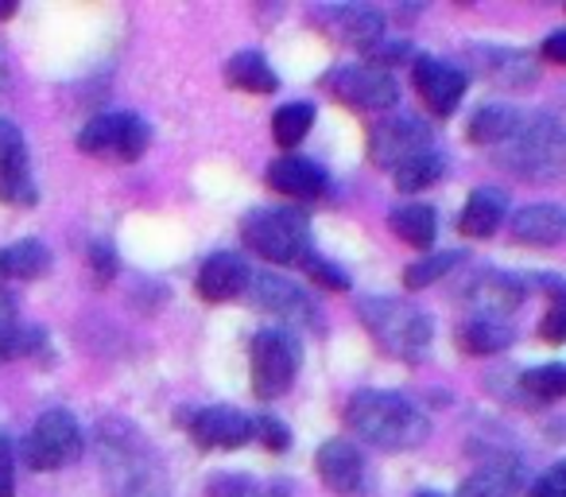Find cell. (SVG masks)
<instances>
[{
    "label": "cell",
    "instance_id": "cell-1",
    "mask_svg": "<svg viewBox=\"0 0 566 497\" xmlns=\"http://www.w3.org/2000/svg\"><path fill=\"white\" fill-rule=\"evenodd\" d=\"M97 455L117 497H171L164 463L133 424L109 420L97 427Z\"/></svg>",
    "mask_w": 566,
    "mask_h": 497
},
{
    "label": "cell",
    "instance_id": "cell-2",
    "mask_svg": "<svg viewBox=\"0 0 566 497\" xmlns=\"http://www.w3.org/2000/svg\"><path fill=\"white\" fill-rule=\"evenodd\" d=\"M346 424L354 435L380 451H408L431 435V420L419 404H411L400 393H380V389H365L349 401Z\"/></svg>",
    "mask_w": 566,
    "mask_h": 497
},
{
    "label": "cell",
    "instance_id": "cell-3",
    "mask_svg": "<svg viewBox=\"0 0 566 497\" xmlns=\"http://www.w3.org/2000/svg\"><path fill=\"white\" fill-rule=\"evenodd\" d=\"M361 323L369 327L377 346L385 354L400 358V362H423L427 350H431V319L411 303L392 300V296L361 300Z\"/></svg>",
    "mask_w": 566,
    "mask_h": 497
},
{
    "label": "cell",
    "instance_id": "cell-4",
    "mask_svg": "<svg viewBox=\"0 0 566 497\" xmlns=\"http://www.w3.org/2000/svg\"><path fill=\"white\" fill-rule=\"evenodd\" d=\"M241 237L249 249H256L272 265H300L307 269L315 261L311 226L300 210H256L244 218Z\"/></svg>",
    "mask_w": 566,
    "mask_h": 497
},
{
    "label": "cell",
    "instance_id": "cell-5",
    "mask_svg": "<svg viewBox=\"0 0 566 497\" xmlns=\"http://www.w3.org/2000/svg\"><path fill=\"white\" fill-rule=\"evenodd\" d=\"M501 164L524 179H551L566 167V133L555 117H535L504 144Z\"/></svg>",
    "mask_w": 566,
    "mask_h": 497
},
{
    "label": "cell",
    "instance_id": "cell-6",
    "mask_svg": "<svg viewBox=\"0 0 566 497\" xmlns=\"http://www.w3.org/2000/svg\"><path fill=\"white\" fill-rule=\"evenodd\" d=\"M303 350L295 334L287 331H260L252 339V393L260 401H275L292 389L295 373H300Z\"/></svg>",
    "mask_w": 566,
    "mask_h": 497
},
{
    "label": "cell",
    "instance_id": "cell-7",
    "mask_svg": "<svg viewBox=\"0 0 566 497\" xmlns=\"http://www.w3.org/2000/svg\"><path fill=\"white\" fill-rule=\"evenodd\" d=\"M82 455V427L66 408H51L35 420L24 439V458L32 470H63Z\"/></svg>",
    "mask_w": 566,
    "mask_h": 497
},
{
    "label": "cell",
    "instance_id": "cell-8",
    "mask_svg": "<svg viewBox=\"0 0 566 497\" xmlns=\"http://www.w3.org/2000/svg\"><path fill=\"white\" fill-rule=\"evenodd\" d=\"M151 133L136 113H105L94 117L78 133V148L90 156H113V159H140L148 148Z\"/></svg>",
    "mask_w": 566,
    "mask_h": 497
},
{
    "label": "cell",
    "instance_id": "cell-9",
    "mask_svg": "<svg viewBox=\"0 0 566 497\" xmlns=\"http://www.w3.org/2000/svg\"><path fill=\"white\" fill-rule=\"evenodd\" d=\"M249 296L268 315L283 319V323H292V327H311V331H318V308L311 303V296L303 292L295 280L275 277V272H260V277L249 280Z\"/></svg>",
    "mask_w": 566,
    "mask_h": 497
},
{
    "label": "cell",
    "instance_id": "cell-10",
    "mask_svg": "<svg viewBox=\"0 0 566 497\" xmlns=\"http://www.w3.org/2000/svg\"><path fill=\"white\" fill-rule=\"evenodd\" d=\"M331 90L338 102L354 105V110L365 113H380V110H392L396 97H400V86L388 71L380 66H342V71L331 74Z\"/></svg>",
    "mask_w": 566,
    "mask_h": 497
},
{
    "label": "cell",
    "instance_id": "cell-11",
    "mask_svg": "<svg viewBox=\"0 0 566 497\" xmlns=\"http://www.w3.org/2000/svg\"><path fill=\"white\" fill-rule=\"evenodd\" d=\"M0 203L9 206L35 203V179H32V164H28L24 133L9 117H0Z\"/></svg>",
    "mask_w": 566,
    "mask_h": 497
},
{
    "label": "cell",
    "instance_id": "cell-12",
    "mask_svg": "<svg viewBox=\"0 0 566 497\" xmlns=\"http://www.w3.org/2000/svg\"><path fill=\"white\" fill-rule=\"evenodd\" d=\"M431 148V128L419 125L411 117H396V121H380L369 133V156L377 167H400L403 159H411L416 152Z\"/></svg>",
    "mask_w": 566,
    "mask_h": 497
},
{
    "label": "cell",
    "instance_id": "cell-13",
    "mask_svg": "<svg viewBox=\"0 0 566 497\" xmlns=\"http://www.w3.org/2000/svg\"><path fill=\"white\" fill-rule=\"evenodd\" d=\"M315 470H318V478H323L326 486L342 497H357V494H365V486H369V466H365V455L346 439L323 443L318 455H315Z\"/></svg>",
    "mask_w": 566,
    "mask_h": 497
},
{
    "label": "cell",
    "instance_id": "cell-14",
    "mask_svg": "<svg viewBox=\"0 0 566 497\" xmlns=\"http://www.w3.org/2000/svg\"><path fill=\"white\" fill-rule=\"evenodd\" d=\"M411 74H416V90L423 97V105L434 113V117H450L458 110L465 94V74L458 66H447L431 55H416L411 63Z\"/></svg>",
    "mask_w": 566,
    "mask_h": 497
},
{
    "label": "cell",
    "instance_id": "cell-15",
    "mask_svg": "<svg viewBox=\"0 0 566 497\" xmlns=\"http://www.w3.org/2000/svg\"><path fill=\"white\" fill-rule=\"evenodd\" d=\"M190 439L206 451H237L252 439V420L237 408H226V404L202 408L190 420Z\"/></svg>",
    "mask_w": 566,
    "mask_h": 497
},
{
    "label": "cell",
    "instance_id": "cell-16",
    "mask_svg": "<svg viewBox=\"0 0 566 497\" xmlns=\"http://www.w3.org/2000/svg\"><path fill=\"white\" fill-rule=\"evenodd\" d=\"M318 20H323V24L331 28L342 43H349V48L373 51L377 43L388 40L385 17L373 12V9H354V4H346V9H323L318 12Z\"/></svg>",
    "mask_w": 566,
    "mask_h": 497
},
{
    "label": "cell",
    "instance_id": "cell-17",
    "mask_svg": "<svg viewBox=\"0 0 566 497\" xmlns=\"http://www.w3.org/2000/svg\"><path fill=\"white\" fill-rule=\"evenodd\" d=\"M249 280H252V272H249V265H244V257L213 253L210 261L202 265V272H198L195 288L202 300L226 303V300H233V296H241L244 288H249Z\"/></svg>",
    "mask_w": 566,
    "mask_h": 497
},
{
    "label": "cell",
    "instance_id": "cell-18",
    "mask_svg": "<svg viewBox=\"0 0 566 497\" xmlns=\"http://www.w3.org/2000/svg\"><path fill=\"white\" fill-rule=\"evenodd\" d=\"M268 187L287 198H318L326 190V172L307 156H280L268 167Z\"/></svg>",
    "mask_w": 566,
    "mask_h": 497
},
{
    "label": "cell",
    "instance_id": "cell-19",
    "mask_svg": "<svg viewBox=\"0 0 566 497\" xmlns=\"http://www.w3.org/2000/svg\"><path fill=\"white\" fill-rule=\"evenodd\" d=\"M509 229L524 245H555L566 237V210L555 203H532L524 210H516Z\"/></svg>",
    "mask_w": 566,
    "mask_h": 497
},
{
    "label": "cell",
    "instance_id": "cell-20",
    "mask_svg": "<svg viewBox=\"0 0 566 497\" xmlns=\"http://www.w3.org/2000/svg\"><path fill=\"white\" fill-rule=\"evenodd\" d=\"M520 486H524V466L516 458H493L458 486V497H516Z\"/></svg>",
    "mask_w": 566,
    "mask_h": 497
},
{
    "label": "cell",
    "instance_id": "cell-21",
    "mask_svg": "<svg viewBox=\"0 0 566 497\" xmlns=\"http://www.w3.org/2000/svg\"><path fill=\"white\" fill-rule=\"evenodd\" d=\"M504 214H509V195L496 187H478L470 195V203H465L458 229H462L465 237H489L501 229Z\"/></svg>",
    "mask_w": 566,
    "mask_h": 497
},
{
    "label": "cell",
    "instance_id": "cell-22",
    "mask_svg": "<svg viewBox=\"0 0 566 497\" xmlns=\"http://www.w3.org/2000/svg\"><path fill=\"white\" fill-rule=\"evenodd\" d=\"M458 346L465 354H501L512 346V323L501 315H470L458 327Z\"/></svg>",
    "mask_w": 566,
    "mask_h": 497
},
{
    "label": "cell",
    "instance_id": "cell-23",
    "mask_svg": "<svg viewBox=\"0 0 566 497\" xmlns=\"http://www.w3.org/2000/svg\"><path fill=\"white\" fill-rule=\"evenodd\" d=\"M520 284L512 277H481L470 284V292H465V300L473 303L470 315H501L509 319V311L520 303Z\"/></svg>",
    "mask_w": 566,
    "mask_h": 497
},
{
    "label": "cell",
    "instance_id": "cell-24",
    "mask_svg": "<svg viewBox=\"0 0 566 497\" xmlns=\"http://www.w3.org/2000/svg\"><path fill=\"white\" fill-rule=\"evenodd\" d=\"M226 82L237 90H244V94H275V86H280V79H275V71L268 66V59L260 55V51H241V55H233L226 63Z\"/></svg>",
    "mask_w": 566,
    "mask_h": 497
},
{
    "label": "cell",
    "instance_id": "cell-25",
    "mask_svg": "<svg viewBox=\"0 0 566 497\" xmlns=\"http://www.w3.org/2000/svg\"><path fill=\"white\" fill-rule=\"evenodd\" d=\"M481 71L496 82V86H527L535 79V63L520 51H504V48H481Z\"/></svg>",
    "mask_w": 566,
    "mask_h": 497
},
{
    "label": "cell",
    "instance_id": "cell-26",
    "mask_svg": "<svg viewBox=\"0 0 566 497\" xmlns=\"http://www.w3.org/2000/svg\"><path fill=\"white\" fill-rule=\"evenodd\" d=\"M392 234L400 241H408L411 249H431L434 234H439V218H434L431 206L423 203H408L392 210Z\"/></svg>",
    "mask_w": 566,
    "mask_h": 497
},
{
    "label": "cell",
    "instance_id": "cell-27",
    "mask_svg": "<svg viewBox=\"0 0 566 497\" xmlns=\"http://www.w3.org/2000/svg\"><path fill=\"white\" fill-rule=\"evenodd\" d=\"M51 269V253L43 241H17L0 249V277L4 280H35Z\"/></svg>",
    "mask_w": 566,
    "mask_h": 497
},
{
    "label": "cell",
    "instance_id": "cell-28",
    "mask_svg": "<svg viewBox=\"0 0 566 497\" xmlns=\"http://www.w3.org/2000/svg\"><path fill=\"white\" fill-rule=\"evenodd\" d=\"M520 128V113L512 105H485L473 113L470 121V141L473 144H509Z\"/></svg>",
    "mask_w": 566,
    "mask_h": 497
},
{
    "label": "cell",
    "instance_id": "cell-29",
    "mask_svg": "<svg viewBox=\"0 0 566 497\" xmlns=\"http://www.w3.org/2000/svg\"><path fill=\"white\" fill-rule=\"evenodd\" d=\"M442 172H447V159H442V152L423 148V152H416L411 159H403L392 175H396V187L411 195V190H423V187H431V183H439Z\"/></svg>",
    "mask_w": 566,
    "mask_h": 497
},
{
    "label": "cell",
    "instance_id": "cell-30",
    "mask_svg": "<svg viewBox=\"0 0 566 497\" xmlns=\"http://www.w3.org/2000/svg\"><path fill=\"white\" fill-rule=\"evenodd\" d=\"M311 125H315V105L307 102H292V105H283V110H275L272 117V136L280 148L292 152L295 144L303 141V136L311 133Z\"/></svg>",
    "mask_w": 566,
    "mask_h": 497
},
{
    "label": "cell",
    "instance_id": "cell-31",
    "mask_svg": "<svg viewBox=\"0 0 566 497\" xmlns=\"http://www.w3.org/2000/svg\"><path fill=\"white\" fill-rule=\"evenodd\" d=\"M210 497H292L280 482H260L249 474H218L210 482Z\"/></svg>",
    "mask_w": 566,
    "mask_h": 497
},
{
    "label": "cell",
    "instance_id": "cell-32",
    "mask_svg": "<svg viewBox=\"0 0 566 497\" xmlns=\"http://www.w3.org/2000/svg\"><path fill=\"white\" fill-rule=\"evenodd\" d=\"M454 265H462V253H427V257H419L416 265H408V269H403V284H408V288H427V284H434V280L447 277Z\"/></svg>",
    "mask_w": 566,
    "mask_h": 497
},
{
    "label": "cell",
    "instance_id": "cell-33",
    "mask_svg": "<svg viewBox=\"0 0 566 497\" xmlns=\"http://www.w3.org/2000/svg\"><path fill=\"white\" fill-rule=\"evenodd\" d=\"M524 385L532 396H543V401H558L566 396V365L551 362V365H539V370L524 373Z\"/></svg>",
    "mask_w": 566,
    "mask_h": 497
},
{
    "label": "cell",
    "instance_id": "cell-34",
    "mask_svg": "<svg viewBox=\"0 0 566 497\" xmlns=\"http://www.w3.org/2000/svg\"><path fill=\"white\" fill-rule=\"evenodd\" d=\"M17 311H12L9 292H0V362H9L12 358V342H17Z\"/></svg>",
    "mask_w": 566,
    "mask_h": 497
},
{
    "label": "cell",
    "instance_id": "cell-35",
    "mask_svg": "<svg viewBox=\"0 0 566 497\" xmlns=\"http://www.w3.org/2000/svg\"><path fill=\"white\" fill-rule=\"evenodd\" d=\"M252 435H260V443H264L268 451H287V443H292L287 427H283L280 420H272V416H260L256 424H252Z\"/></svg>",
    "mask_w": 566,
    "mask_h": 497
},
{
    "label": "cell",
    "instance_id": "cell-36",
    "mask_svg": "<svg viewBox=\"0 0 566 497\" xmlns=\"http://www.w3.org/2000/svg\"><path fill=\"white\" fill-rule=\"evenodd\" d=\"M403 59H411V63H416V55H411V48L408 43H377V48L369 51V66H380V71H385V66H392V63H403Z\"/></svg>",
    "mask_w": 566,
    "mask_h": 497
},
{
    "label": "cell",
    "instance_id": "cell-37",
    "mask_svg": "<svg viewBox=\"0 0 566 497\" xmlns=\"http://www.w3.org/2000/svg\"><path fill=\"white\" fill-rule=\"evenodd\" d=\"M532 497H566V463H555L532 486Z\"/></svg>",
    "mask_w": 566,
    "mask_h": 497
},
{
    "label": "cell",
    "instance_id": "cell-38",
    "mask_svg": "<svg viewBox=\"0 0 566 497\" xmlns=\"http://www.w3.org/2000/svg\"><path fill=\"white\" fill-rule=\"evenodd\" d=\"M17 494V463H12V443L0 435V497Z\"/></svg>",
    "mask_w": 566,
    "mask_h": 497
},
{
    "label": "cell",
    "instance_id": "cell-39",
    "mask_svg": "<svg viewBox=\"0 0 566 497\" xmlns=\"http://www.w3.org/2000/svg\"><path fill=\"white\" fill-rule=\"evenodd\" d=\"M539 334H543V342H566V303H555V308L543 315Z\"/></svg>",
    "mask_w": 566,
    "mask_h": 497
},
{
    "label": "cell",
    "instance_id": "cell-40",
    "mask_svg": "<svg viewBox=\"0 0 566 497\" xmlns=\"http://www.w3.org/2000/svg\"><path fill=\"white\" fill-rule=\"evenodd\" d=\"M307 272H311V277H315L323 288H334V292H346V277H342V272L334 269V265H326V261H318V257H315V261L307 265Z\"/></svg>",
    "mask_w": 566,
    "mask_h": 497
},
{
    "label": "cell",
    "instance_id": "cell-41",
    "mask_svg": "<svg viewBox=\"0 0 566 497\" xmlns=\"http://www.w3.org/2000/svg\"><path fill=\"white\" fill-rule=\"evenodd\" d=\"M539 51H543V59H547V63H566V32L547 35Z\"/></svg>",
    "mask_w": 566,
    "mask_h": 497
},
{
    "label": "cell",
    "instance_id": "cell-42",
    "mask_svg": "<svg viewBox=\"0 0 566 497\" xmlns=\"http://www.w3.org/2000/svg\"><path fill=\"white\" fill-rule=\"evenodd\" d=\"M90 257H94V265H97V277L109 280L113 269H117V261H113V253H109V245H94V249H90Z\"/></svg>",
    "mask_w": 566,
    "mask_h": 497
},
{
    "label": "cell",
    "instance_id": "cell-43",
    "mask_svg": "<svg viewBox=\"0 0 566 497\" xmlns=\"http://www.w3.org/2000/svg\"><path fill=\"white\" fill-rule=\"evenodd\" d=\"M547 292L555 296L558 303H566V284H547Z\"/></svg>",
    "mask_w": 566,
    "mask_h": 497
},
{
    "label": "cell",
    "instance_id": "cell-44",
    "mask_svg": "<svg viewBox=\"0 0 566 497\" xmlns=\"http://www.w3.org/2000/svg\"><path fill=\"white\" fill-rule=\"evenodd\" d=\"M4 82H9V63H4V51H0V90H4Z\"/></svg>",
    "mask_w": 566,
    "mask_h": 497
},
{
    "label": "cell",
    "instance_id": "cell-45",
    "mask_svg": "<svg viewBox=\"0 0 566 497\" xmlns=\"http://www.w3.org/2000/svg\"><path fill=\"white\" fill-rule=\"evenodd\" d=\"M419 497H434V494H419Z\"/></svg>",
    "mask_w": 566,
    "mask_h": 497
}]
</instances>
